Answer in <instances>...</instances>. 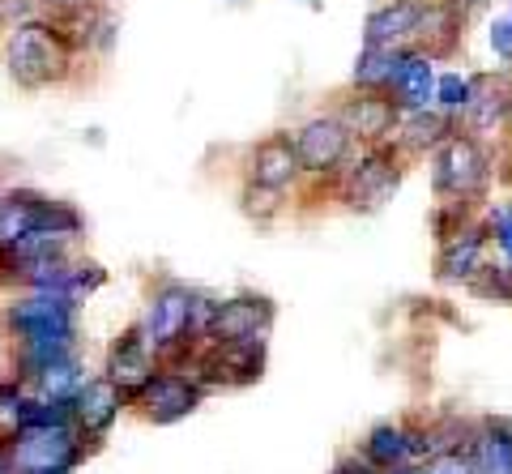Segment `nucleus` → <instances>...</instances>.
<instances>
[{"label":"nucleus","mask_w":512,"mask_h":474,"mask_svg":"<svg viewBox=\"0 0 512 474\" xmlns=\"http://www.w3.org/2000/svg\"><path fill=\"white\" fill-rule=\"evenodd\" d=\"M487 240H495V248L504 252V265L512 270V201L487 218Z\"/></svg>","instance_id":"c85d7f7f"},{"label":"nucleus","mask_w":512,"mask_h":474,"mask_svg":"<svg viewBox=\"0 0 512 474\" xmlns=\"http://www.w3.org/2000/svg\"><path fill=\"white\" fill-rule=\"evenodd\" d=\"M508 22H512V18H508Z\"/></svg>","instance_id":"4c0bfd02"},{"label":"nucleus","mask_w":512,"mask_h":474,"mask_svg":"<svg viewBox=\"0 0 512 474\" xmlns=\"http://www.w3.org/2000/svg\"><path fill=\"white\" fill-rule=\"evenodd\" d=\"M483 252H487V227H457L448 240L440 244L436 257V274L444 282H470L483 270Z\"/></svg>","instance_id":"2eb2a0df"},{"label":"nucleus","mask_w":512,"mask_h":474,"mask_svg":"<svg viewBox=\"0 0 512 474\" xmlns=\"http://www.w3.org/2000/svg\"><path fill=\"white\" fill-rule=\"evenodd\" d=\"M103 282H107V270H103L99 261H82V257H77L73 270H69V287H64V299H73V304L82 308L94 291H103Z\"/></svg>","instance_id":"b1692460"},{"label":"nucleus","mask_w":512,"mask_h":474,"mask_svg":"<svg viewBox=\"0 0 512 474\" xmlns=\"http://www.w3.org/2000/svg\"><path fill=\"white\" fill-rule=\"evenodd\" d=\"M397 184H402V167H397V154H393L389 146H376V150H367L359 163L346 171L342 197H346L350 210L372 214V210H380V205L397 193Z\"/></svg>","instance_id":"1a4fd4ad"},{"label":"nucleus","mask_w":512,"mask_h":474,"mask_svg":"<svg viewBox=\"0 0 512 474\" xmlns=\"http://www.w3.org/2000/svg\"><path fill=\"white\" fill-rule=\"evenodd\" d=\"M201 398H205V389L192 381L188 372L167 368V363H163V368H158L146 381V389L133 398V406L141 410V419L154 423V428H171V423L188 419L192 410L201 406Z\"/></svg>","instance_id":"0eeeda50"},{"label":"nucleus","mask_w":512,"mask_h":474,"mask_svg":"<svg viewBox=\"0 0 512 474\" xmlns=\"http://www.w3.org/2000/svg\"><path fill=\"white\" fill-rule=\"evenodd\" d=\"M466 453L478 474H512V419H478Z\"/></svg>","instance_id":"f3484780"},{"label":"nucleus","mask_w":512,"mask_h":474,"mask_svg":"<svg viewBox=\"0 0 512 474\" xmlns=\"http://www.w3.org/2000/svg\"><path fill=\"white\" fill-rule=\"evenodd\" d=\"M244 210L256 218V223H269V218L282 210V193L261 188V184H244Z\"/></svg>","instance_id":"cd10ccee"},{"label":"nucleus","mask_w":512,"mask_h":474,"mask_svg":"<svg viewBox=\"0 0 512 474\" xmlns=\"http://www.w3.org/2000/svg\"><path fill=\"white\" fill-rule=\"evenodd\" d=\"M363 462L376 466L380 474H397V470H414V428L410 423H376L363 440Z\"/></svg>","instance_id":"4468645a"},{"label":"nucleus","mask_w":512,"mask_h":474,"mask_svg":"<svg viewBox=\"0 0 512 474\" xmlns=\"http://www.w3.org/2000/svg\"><path fill=\"white\" fill-rule=\"evenodd\" d=\"M274 329V304L265 295H235L214 299L210 325L201 346H235V342H265Z\"/></svg>","instance_id":"423d86ee"},{"label":"nucleus","mask_w":512,"mask_h":474,"mask_svg":"<svg viewBox=\"0 0 512 474\" xmlns=\"http://www.w3.org/2000/svg\"><path fill=\"white\" fill-rule=\"evenodd\" d=\"M0 474H18V466H13V457L5 449V432H0Z\"/></svg>","instance_id":"f704fd0d"},{"label":"nucleus","mask_w":512,"mask_h":474,"mask_svg":"<svg viewBox=\"0 0 512 474\" xmlns=\"http://www.w3.org/2000/svg\"><path fill=\"white\" fill-rule=\"evenodd\" d=\"M508 107H512V99H508L504 90L474 94V99H470V124H474V129H495V124L508 116Z\"/></svg>","instance_id":"393cba45"},{"label":"nucleus","mask_w":512,"mask_h":474,"mask_svg":"<svg viewBox=\"0 0 512 474\" xmlns=\"http://www.w3.org/2000/svg\"><path fill=\"white\" fill-rule=\"evenodd\" d=\"M448 133V120L444 116H431V112H410L406 120V133H402V146L406 150H427V146H440Z\"/></svg>","instance_id":"5701e85b"},{"label":"nucleus","mask_w":512,"mask_h":474,"mask_svg":"<svg viewBox=\"0 0 512 474\" xmlns=\"http://www.w3.org/2000/svg\"><path fill=\"white\" fill-rule=\"evenodd\" d=\"M26 5H30V9H35V13H39V18H43V13H60V9L86 5V0H26Z\"/></svg>","instance_id":"473e14b6"},{"label":"nucleus","mask_w":512,"mask_h":474,"mask_svg":"<svg viewBox=\"0 0 512 474\" xmlns=\"http://www.w3.org/2000/svg\"><path fill=\"white\" fill-rule=\"evenodd\" d=\"M491 180L487 154L478 150V141L470 137H444L440 154H436V188L444 197H453L457 205H466L470 197H478Z\"/></svg>","instance_id":"6e6552de"},{"label":"nucleus","mask_w":512,"mask_h":474,"mask_svg":"<svg viewBox=\"0 0 512 474\" xmlns=\"http://www.w3.org/2000/svg\"><path fill=\"white\" fill-rule=\"evenodd\" d=\"M461 26V13L453 5H423V22H419V39H427V52H448L453 35Z\"/></svg>","instance_id":"4be33fe9"},{"label":"nucleus","mask_w":512,"mask_h":474,"mask_svg":"<svg viewBox=\"0 0 512 474\" xmlns=\"http://www.w3.org/2000/svg\"><path fill=\"white\" fill-rule=\"evenodd\" d=\"M423 5L419 0H393V5L372 9L367 18V47H402L406 39H419Z\"/></svg>","instance_id":"a211bd4d"},{"label":"nucleus","mask_w":512,"mask_h":474,"mask_svg":"<svg viewBox=\"0 0 512 474\" xmlns=\"http://www.w3.org/2000/svg\"><path fill=\"white\" fill-rule=\"evenodd\" d=\"M26 398H30V389L18 381V376H0V432L9 428L13 419H18V410L26 406Z\"/></svg>","instance_id":"bb28decb"},{"label":"nucleus","mask_w":512,"mask_h":474,"mask_svg":"<svg viewBox=\"0 0 512 474\" xmlns=\"http://www.w3.org/2000/svg\"><path fill=\"white\" fill-rule=\"evenodd\" d=\"M508 282H512V270H508Z\"/></svg>","instance_id":"c9c22d12"},{"label":"nucleus","mask_w":512,"mask_h":474,"mask_svg":"<svg viewBox=\"0 0 512 474\" xmlns=\"http://www.w3.org/2000/svg\"><path fill=\"white\" fill-rule=\"evenodd\" d=\"M299 176V158H295V141L291 137H265L261 146L248 154V184H261V188H274L282 193L286 184Z\"/></svg>","instance_id":"dca6fc26"},{"label":"nucleus","mask_w":512,"mask_h":474,"mask_svg":"<svg viewBox=\"0 0 512 474\" xmlns=\"http://www.w3.org/2000/svg\"><path fill=\"white\" fill-rule=\"evenodd\" d=\"M128 406H133L128 402V393H120L107 376H90V381L77 389V398H73V428L90 449H99Z\"/></svg>","instance_id":"9d476101"},{"label":"nucleus","mask_w":512,"mask_h":474,"mask_svg":"<svg viewBox=\"0 0 512 474\" xmlns=\"http://www.w3.org/2000/svg\"><path fill=\"white\" fill-rule=\"evenodd\" d=\"M214 299L184 287V282H158L141 312V338L158 355V363H180L188 351H197L205 342V325H210Z\"/></svg>","instance_id":"7ed1b4c3"},{"label":"nucleus","mask_w":512,"mask_h":474,"mask_svg":"<svg viewBox=\"0 0 512 474\" xmlns=\"http://www.w3.org/2000/svg\"><path fill=\"white\" fill-rule=\"evenodd\" d=\"M5 449L13 457L18 474H77L86 466V457L94 453L73 423L60 428H22L5 432Z\"/></svg>","instance_id":"39448f33"},{"label":"nucleus","mask_w":512,"mask_h":474,"mask_svg":"<svg viewBox=\"0 0 512 474\" xmlns=\"http://www.w3.org/2000/svg\"><path fill=\"white\" fill-rule=\"evenodd\" d=\"M333 474H380L376 466H367L363 457H342L338 466H333Z\"/></svg>","instance_id":"72a5a7b5"},{"label":"nucleus","mask_w":512,"mask_h":474,"mask_svg":"<svg viewBox=\"0 0 512 474\" xmlns=\"http://www.w3.org/2000/svg\"><path fill=\"white\" fill-rule=\"evenodd\" d=\"M77 308L52 291H18L0 304V338L13 351V376L77 351Z\"/></svg>","instance_id":"f257e3e1"},{"label":"nucleus","mask_w":512,"mask_h":474,"mask_svg":"<svg viewBox=\"0 0 512 474\" xmlns=\"http://www.w3.org/2000/svg\"><path fill=\"white\" fill-rule=\"evenodd\" d=\"M82 231L86 223L69 201L43 197L35 188H0V252L9 261L69 252Z\"/></svg>","instance_id":"f03ea898"},{"label":"nucleus","mask_w":512,"mask_h":474,"mask_svg":"<svg viewBox=\"0 0 512 474\" xmlns=\"http://www.w3.org/2000/svg\"><path fill=\"white\" fill-rule=\"evenodd\" d=\"M18 381L30 389V398H39V402H73L77 389H82L90 376H86L82 355L73 351V355L47 359V363H39V368H30V372H18Z\"/></svg>","instance_id":"ddd939ff"},{"label":"nucleus","mask_w":512,"mask_h":474,"mask_svg":"<svg viewBox=\"0 0 512 474\" xmlns=\"http://www.w3.org/2000/svg\"><path fill=\"white\" fill-rule=\"evenodd\" d=\"M436 99L444 112H461V107H470V99H474V82L461 73H444L436 82Z\"/></svg>","instance_id":"a878e982"},{"label":"nucleus","mask_w":512,"mask_h":474,"mask_svg":"<svg viewBox=\"0 0 512 474\" xmlns=\"http://www.w3.org/2000/svg\"><path fill=\"white\" fill-rule=\"evenodd\" d=\"M0 60H5L9 82H18L22 90H47V86L69 82L77 56L64 47V39L56 35L47 18H22L5 26Z\"/></svg>","instance_id":"20e7f679"},{"label":"nucleus","mask_w":512,"mask_h":474,"mask_svg":"<svg viewBox=\"0 0 512 474\" xmlns=\"http://www.w3.org/2000/svg\"><path fill=\"white\" fill-rule=\"evenodd\" d=\"M491 47L500 52L504 60H512V22H495L491 26Z\"/></svg>","instance_id":"2f4dec72"},{"label":"nucleus","mask_w":512,"mask_h":474,"mask_svg":"<svg viewBox=\"0 0 512 474\" xmlns=\"http://www.w3.org/2000/svg\"><path fill=\"white\" fill-rule=\"evenodd\" d=\"M470 5H474V0H470Z\"/></svg>","instance_id":"e433bc0d"},{"label":"nucleus","mask_w":512,"mask_h":474,"mask_svg":"<svg viewBox=\"0 0 512 474\" xmlns=\"http://www.w3.org/2000/svg\"><path fill=\"white\" fill-rule=\"evenodd\" d=\"M393 107L397 112H427V103L436 99V73H431V56L406 52L402 69L393 77Z\"/></svg>","instance_id":"aec40b11"},{"label":"nucleus","mask_w":512,"mask_h":474,"mask_svg":"<svg viewBox=\"0 0 512 474\" xmlns=\"http://www.w3.org/2000/svg\"><path fill=\"white\" fill-rule=\"evenodd\" d=\"M158 368H163V363H158V355L146 346V338H141V329H137V325H128L124 334L107 346L103 376H107V381L116 385L120 393H128V402H133L137 393L146 389V381H150V376H154Z\"/></svg>","instance_id":"9b49d317"},{"label":"nucleus","mask_w":512,"mask_h":474,"mask_svg":"<svg viewBox=\"0 0 512 474\" xmlns=\"http://www.w3.org/2000/svg\"><path fill=\"white\" fill-rule=\"evenodd\" d=\"M350 154V133L338 116H320L308 120L295 137V158L299 171H312V176H333Z\"/></svg>","instance_id":"f8f14e48"},{"label":"nucleus","mask_w":512,"mask_h":474,"mask_svg":"<svg viewBox=\"0 0 512 474\" xmlns=\"http://www.w3.org/2000/svg\"><path fill=\"white\" fill-rule=\"evenodd\" d=\"M406 60V47H363L359 52V65H355V82L363 90H389L397 69H402Z\"/></svg>","instance_id":"412c9836"},{"label":"nucleus","mask_w":512,"mask_h":474,"mask_svg":"<svg viewBox=\"0 0 512 474\" xmlns=\"http://www.w3.org/2000/svg\"><path fill=\"white\" fill-rule=\"evenodd\" d=\"M22 18H39V13L30 9L26 0H0V30L13 26V22H22Z\"/></svg>","instance_id":"7c9ffc66"},{"label":"nucleus","mask_w":512,"mask_h":474,"mask_svg":"<svg viewBox=\"0 0 512 474\" xmlns=\"http://www.w3.org/2000/svg\"><path fill=\"white\" fill-rule=\"evenodd\" d=\"M397 107H393V99H384V94H376V90H367V94H359V99H350L346 107H342V124H346V133L350 137H363V141H380V137H389L393 129H397Z\"/></svg>","instance_id":"6ab92c4d"},{"label":"nucleus","mask_w":512,"mask_h":474,"mask_svg":"<svg viewBox=\"0 0 512 474\" xmlns=\"http://www.w3.org/2000/svg\"><path fill=\"white\" fill-rule=\"evenodd\" d=\"M410 474H478V470L470 462V453H444V457H427Z\"/></svg>","instance_id":"c756f323"}]
</instances>
